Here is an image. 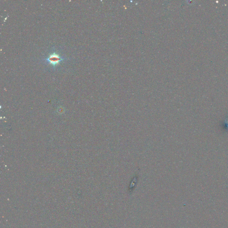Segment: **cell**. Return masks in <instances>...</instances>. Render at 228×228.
<instances>
[{
    "instance_id": "1",
    "label": "cell",
    "mask_w": 228,
    "mask_h": 228,
    "mask_svg": "<svg viewBox=\"0 0 228 228\" xmlns=\"http://www.w3.org/2000/svg\"><path fill=\"white\" fill-rule=\"evenodd\" d=\"M63 59H64V58H61L58 54L54 53L50 55V56L46 59V60L51 65L54 66L59 64V63Z\"/></svg>"
}]
</instances>
